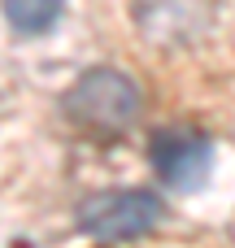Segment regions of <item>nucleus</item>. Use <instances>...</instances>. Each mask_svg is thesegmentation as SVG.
<instances>
[{"label":"nucleus","instance_id":"nucleus-2","mask_svg":"<svg viewBox=\"0 0 235 248\" xmlns=\"http://www.w3.org/2000/svg\"><path fill=\"white\" fill-rule=\"evenodd\" d=\"M61 109L70 118L74 131H83L87 140H122L131 135V126L144 113V92L126 70L113 65H92L83 70L70 92L61 96Z\"/></svg>","mask_w":235,"mask_h":248},{"label":"nucleus","instance_id":"nucleus-6","mask_svg":"<svg viewBox=\"0 0 235 248\" xmlns=\"http://www.w3.org/2000/svg\"><path fill=\"white\" fill-rule=\"evenodd\" d=\"M109 248H222V244H209V240H153V235H144L135 244H109Z\"/></svg>","mask_w":235,"mask_h":248},{"label":"nucleus","instance_id":"nucleus-5","mask_svg":"<svg viewBox=\"0 0 235 248\" xmlns=\"http://www.w3.org/2000/svg\"><path fill=\"white\" fill-rule=\"evenodd\" d=\"M61 9H65V0H0L4 22L17 35H48L57 26Z\"/></svg>","mask_w":235,"mask_h":248},{"label":"nucleus","instance_id":"nucleus-1","mask_svg":"<svg viewBox=\"0 0 235 248\" xmlns=\"http://www.w3.org/2000/svg\"><path fill=\"white\" fill-rule=\"evenodd\" d=\"M122 52L144 70L170 122L235 126V9L231 0H109Z\"/></svg>","mask_w":235,"mask_h":248},{"label":"nucleus","instance_id":"nucleus-3","mask_svg":"<svg viewBox=\"0 0 235 248\" xmlns=\"http://www.w3.org/2000/svg\"><path fill=\"white\" fill-rule=\"evenodd\" d=\"M166 218V201L157 192L144 187H118V192H100L83 205L78 222L83 231L100 248L109 244H135L144 235H153V227Z\"/></svg>","mask_w":235,"mask_h":248},{"label":"nucleus","instance_id":"nucleus-4","mask_svg":"<svg viewBox=\"0 0 235 248\" xmlns=\"http://www.w3.org/2000/svg\"><path fill=\"white\" fill-rule=\"evenodd\" d=\"M148 161L157 170V179L174 192H192L209 179L214 170V144H209V131L201 126H161L148 144Z\"/></svg>","mask_w":235,"mask_h":248}]
</instances>
